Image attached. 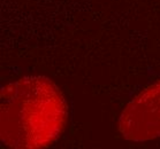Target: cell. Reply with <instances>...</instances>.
Returning a JSON list of instances; mask_svg holds the SVG:
<instances>
[{"instance_id": "cell-1", "label": "cell", "mask_w": 160, "mask_h": 149, "mask_svg": "<svg viewBox=\"0 0 160 149\" xmlns=\"http://www.w3.org/2000/svg\"><path fill=\"white\" fill-rule=\"evenodd\" d=\"M68 107L50 78L28 76L9 83L0 93V138L11 148H44L61 135Z\"/></svg>"}, {"instance_id": "cell-2", "label": "cell", "mask_w": 160, "mask_h": 149, "mask_svg": "<svg viewBox=\"0 0 160 149\" xmlns=\"http://www.w3.org/2000/svg\"><path fill=\"white\" fill-rule=\"evenodd\" d=\"M119 132L135 142L160 138V79L136 95L123 109Z\"/></svg>"}]
</instances>
